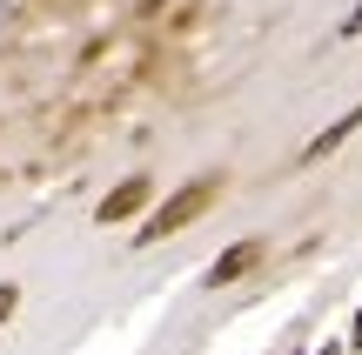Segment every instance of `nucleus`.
Masks as SVG:
<instances>
[{"instance_id":"f257e3e1","label":"nucleus","mask_w":362,"mask_h":355,"mask_svg":"<svg viewBox=\"0 0 362 355\" xmlns=\"http://www.w3.org/2000/svg\"><path fill=\"white\" fill-rule=\"evenodd\" d=\"M215 195H221V181H188L181 195H168V201H161V208L141 222V235H134V241H161V235H181V228H188L194 215H208V208H215Z\"/></svg>"},{"instance_id":"f03ea898","label":"nucleus","mask_w":362,"mask_h":355,"mask_svg":"<svg viewBox=\"0 0 362 355\" xmlns=\"http://www.w3.org/2000/svg\"><path fill=\"white\" fill-rule=\"evenodd\" d=\"M141 201H148V181H121L115 195H107L101 208H94V222H128V215L141 208Z\"/></svg>"},{"instance_id":"7ed1b4c3","label":"nucleus","mask_w":362,"mask_h":355,"mask_svg":"<svg viewBox=\"0 0 362 355\" xmlns=\"http://www.w3.org/2000/svg\"><path fill=\"white\" fill-rule=\"evenodd\" d=\"M255 262H262V241H242V248H228L215 268H208V282H215V289H228V282H235V275H248Z\"/></svg>"},{"instance_id":"20e7f679","label":"nucleus","mask_w":362,"mask_h":355,"mask_svg":"<svg viewBox=\"0 0 362 355\" xmlns=\"http://www.w3.org/2000/svg\"><path fill=\"white\" fill-rule=\"evenodd\" d=\"M356 128H362V107H356V114H342V121H336V128H329V134H315V141H309V161H322L329 148H342V141H349Z\"/></svg>"},{"instance_id":"39448f33","label":"nucleus","mask_w":362,"mask_h":355,"mask_svg":"<svg viewBox=\"0 0 362 355\" xmlns=\"http://www.w3.org/2000/svg\"><path fill=\"white\" fill-rule=\"evenodd\" d=\"M13 302H21V295H13V289H0V322L13 315Z\"/></svg>"},{"instance_id":"423d86ee","label":"nucleus","mask_w":362,"mask_h":355,"mask_svg":"<svg viewBox=\"0 0 362 355\" xmlns=\"http://www.w3.org/2000/svg\"><path fill=\"white\" fill-rule=\"evenodd\" d=\"M342 34H362V7L349 13V20H342Z\"/></svg>"},{"instance_id":"0eeeda50","label":"nucleus","mask_w":362,"mask_h":355,"mask_svg":"<svg viewBox=\"0 0 362 355\" xmlns=\"http://www.w3.org/2000/svg\"><path fill=\"white\" fill-rule=\"evenodd\" d=\"M356 349H362V315H356Z\"/></svg>"}]
</instances>
